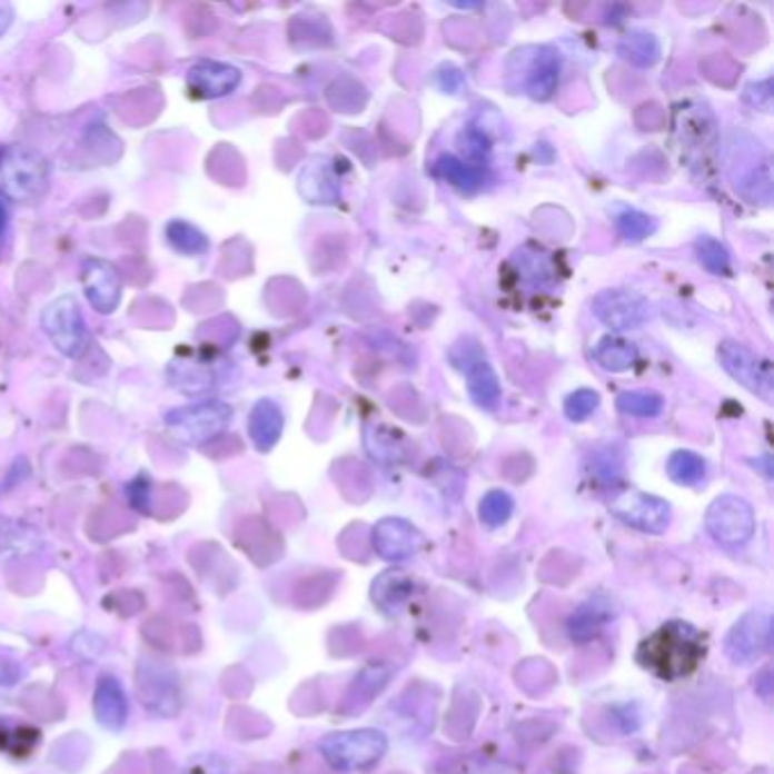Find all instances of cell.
Listing matches in <instances>:
<instances>
[{"label": "cell", "mask_w": 774, "mask_h": 774, "mask_svg": "<svg viewBox=\"0 0 774 774\" xmlns=\"http://www.w3.org/2000/svg\"><path fill=\"white\" fill-rule=\"evenodd\" d=\"M754 512L736 495H723L713 500L706 512V529L715 540L725 545H743L754 534Z\"/></svg>", "instance_id": "7"}, {"label": "cell", "mask_w": 774, "mask_h": 774, "mask_svg": "<svg viewBox=\"0 0 774 774\" xmlns=\"http://www.w3.org/2000/svg\"><path fill=\"white\" fill-rule=\"evenodd\" d=\"M618 409L629 416L654 418L663 411V398L654 391H625L616 400Z\"/></svg>", "instance_id": "28"}, {"label": "cell", "mask_w": 774, "mask_h": 774, "mask_svg": "<svg viewBox=\"0 0 774 774\" xmlns=\"http://www.w3.org/2000/svg\"><path fill=\"white\" fill-rule=\"evenodd\" d=\"M8 220H10L8 207H6V202H3V200H0V239L6 237V230H8Z\"/></svg>", "instance_id": "36"}, {"label": "cell", "mask_w": 774, "mask_h": 774, "mask_svg": "<svg viewBox=\"0 0 774 774\" xmlns=\"http://www.w3.org/2000/svg\"><path fill=\"white\" fill-rule=\"evenodd\" d=\"M612 512L629 527L647 534H663L671 525V505L641 490L621 493L612 503Z\"/></svg>", "instance_id": "8"}, {"label": "cell", "mask_w": 774, "mask_h": 774, "mask_svg": "<svg viewBox=\"0 0 774 774\" xmlns=\"http://www.w3.org/2000/svg\"><path fill=\"white\" fill-rule=\"evenodd\" d=\"M128 497L139 512L146 514L150 509V479L146 475H139L137 479H132L128 484Z\"/></svg>", "instance_id": "32"}, {"label": "cell", "mask_w": 774, "mask_h": 774, "mask_svg": "<svg viewBox=\"0 0 774 774\" xmlns=\"http://www.w3.org/2000/svg\"><path fill=\"white\" fill-rule=\"evenodd\" d=\"M704 654L706 641L702 632L684 621H671L641 643L636 658L654 677L677 682L697 671Z\"/></svg>", "instance_id": "1"}, {"label": "cell", "mask_w": 774, "mask_h": 774, "mask_svg": "<svg viewBox=\"0 0 774 774\" xmlns=\"http://www.w3.org/2000/svg\"><path fill=\"white\" fill-rule=\"evenodd\" d=\"M21 682V668L12 661L0 658V695H6Z\"/></svg>", "instance_id": "33"}, {"label": "cell", "mask_w": 774, "mask_h": 774, "mask_svg": "<svg viewBox=\"0 0 774 774\" xmlns=\"http://www.w3.org/2000/svg\"><path fill=\"white\" fill-rule=\"evenodd\" d=\"M3 152H6V150H3V146H0V157H3Z\"/></svg>", "instance_id": "37"}, {"label": "cell", "mask_w": 774, "mask_h": 774, "mask_svg": "<svg viewBox=\"0 0 774 774\" xmlns=\"http://www.w3.org/2000/svg\"><path fill=\"white\" fill-rule=\"evenodd\" d=\"M593 314L599 322L612 329H634L641 327L652 316L649 302L629 289H609L595 296Z\"/></svg>", "instance_id": "9"}, {"label": "cell", "mask_w": 774, "mask_h": 774, "mask_svg": "<svg viewBox=\"0 0 774 774\" xmlns=\"http://www.w3.org/2000/svg\"><path fill=\"white\" fill-rule=\"evenodd\" d=\"M285 429V414L278 403L272 400H259L248 418V434L252 446L259 453H270L282 436Z\"/></svg>", "instance_id": "18"}, {"label": "cell", "mask_w": 774, "mask_h": 774, "mask_svg": "<svg viewBox=\"0 0 774 774\" xmlns=\"http://www.w3.org/2000/svg\"><path fill=\"white\" fill-rule=\"evenodd\" d=\"M82 289L89 305L98 314H112L121 302L123 289L117 266L98 257H89L82 264Z\"/></svg>", "instance_id": "12"}, {"label": "cell", "mask_w": 774, "mask_h": 774, "mask_svg": "<svg viewBox=\"0 0 774 774\" xmlns=\"http://www.w3.org/2000/svg\"><path fill=\"white\" fill-rule=\"evenodd\" d=\"M12 19H14L12 8L8 3H0V37L8 32V28L12 26Z\"/></svg>", "instance_id": "35"}, {"label": "cell", "mask_w": 774, "mask_h": 774, "mask_svg": "<svg viewBox=\"0 0 774 774\" xmlns=\"http://www.w3.org/2000/svg\"><path fill=\"white\" fill-rule=\"evenodd\" d=\"M453 361L466 375L468 394L482 409H495L500 405V379H497L493 366L475 346H457L453 353Z\"/></svg>", "instance_id": "10"}, {"label": "cell", "mask_w": 774, "mask_h": 774, "mask_svg": "<svg viewBox=\"0 0 774 774\" xmlns=\"http://www.w3.org/2000/svg\"><path fill=\"white\" fill-rule=\"evenodd\" d=\"M373 547L386 562H405L423 547V534L403 518H384L373 527Z\"/></svg>", "instance_id": "14"}, {"label": "cell", "mask_w": 774, "mask_h": 774, "mask_svg": "<svg viewBox=\"0 0 774 774\" xmlns=\"http://www.w3.org/2000/svg\"><path fill=\"white\" fill-rule=\"evenodd\" d=\"M137 688L143 704L161 715H173L180 708V688L173 671L159 666L157 661H148L139 666Z\"/></svg>", "instance_id": "11"}, {"label": "cell", "mask_w": 774, "mask_h": 774, "mask_svg": "<svg viewBox=\"0 0 774 774\" xmlns=\"http://www.w3.org/2000/svg\"><path fill=\"white\" fill-rule=\"evenodd\" d=\"M616 230L623 239L627 241H643L645 237H649L656 230L654 218L636 211V209H623L616 214Z\"/></svg>", "instance_id": "29"}, {"label": "cell", "mask_w": 774, "mask_h": 774, "mask_svg": "<svg viewBox=\"0 0 774 774\" xmlns=\"http://www.w3.org/2000/svg\"><path fill=\"white\" fill-rule=\"evenodd\" d=\"M514 514V500L505 490H488L479 503V518L488 527L505 525Z\"/></svg>", "instance_id": "26"}, {"label": "cell", "mask_w": 774, "mask_h": 774, "mask_svg": "<svg viewBox=\"0 0 774 774\" xmlns=\"http://www.w3.org/2000/svg\"><path fill=\"white\" fill-rule=\"evenodd\" d=\"M411 595V579L403 570H389L384 573L373 584V599L381 606L384 612H394L403 602H407Z\"/></svg>", "instance_id": "23"}, {"label": "cell", "mask_w": 774, "mask_h": 774, "mask_svg": "<svg viewBox=\"0 0 774 774\" xmlns=\"http://www.w3.org/2000/svg\"><path fill=\"white\" fill-rule=\"evenodd\" d=\"M93 715L102 730L121 732L130 715V699L123 684L112 677L102 675L93 691Z\"/></svg>", "instance_id": "16"}, {"label": "cell", "mask_w": 774, "mask_h": 774, "mask_svg": "<svg viewBox=\"0 0 774 774\" xmlns=\"http://www.w3.org/2000/svg\"><path fill=\"white\" fill-rule=\"evenodd\" d=\"M695 252L699 264L713 272V275H730L732 270V259H730V250L711 237H699L695 241Z\"/></svg>", "instance_id": "27"}, {"label": "cell", "mask_w": 774, "mask_h": 774, "mask_svg": "<svg viewBox=\"0 0 774 774\" xmlns=\"http://www.w3.org/2000/svg\"><path fill=\"white\" fill-rule=\"evenodd\" d=\"M182 774H230L228 763L216 754H198L189 758V763L182 767Z\"/></svg>", "instance_id": "31"}, {"label": "cell", "mask_w": 774, "mask_h": 774, "mask_svg": "<svg viewBox=\"0 0 774 774\" xmlns=\"http://www.w3.org/2000/svg\"><path fill=\"white\" fill-rule=\"evenodd\" d=\"M386 736L375 730H357L329 734L320 741L322 758L344 772H355L375 765L386 752Z\"/></svg>", "instance_id": "4"}, {"label": "cell", "mask_w": 774, "mask_h": 774, "mask_svg": "<svg viewBox=\"0 0 774 774\" xmlns=\"http://www.w3.org/2000/svg\"><path fill=\"white\" fill-rule=\"evenodd\" d=\"M559 85V58L555 52L540 50L527 73V93L534 100H547Z\"/></svg>", "instance_id": "19"}, {"label": "cell", "mask_w": 774, "mask_h": 774, "mask_svg": "<svg viewBox=\"0 0 774 774\" xmlns=\"http://www.w3.org/2000/svg\"><path fill=\"white\" fill-rule=\"evenodd\" d=\"M464 139H466V143H468V152H470L473 157H482V155L488 150V141H486L479 132H468V137L464 135Z\"/></svg>", "instance_id": "34"}, {"label": "cell", "mask_w": 774, "mask_h": 774, "mask_svg": "<svg viewBox=\"0 0 774 774\" xmlns=\"http://www.w3.org/2000/svg\"><path fill=\"white\" fill-rule=\"evenodd\" d=\"M717 359H721L723 368L741 384L745 389L765 403H772L774 396V377L772 366L767 359L758 357L750 348L736 341H725L717 348Z\"/></svg>", "instance_id": "6"}, {"label": "cell", "mask_w": 774, "mask_h": 774, "mask_svg": "<svg viewBox=\"0 0 774 774\" xmlns=\"http://www.w3.org/2000/svg\"><path fill=\"white\" fill-rule=\"evenodd\" d=\"M48 163L28 146H10L0 157V189L17 202H37L48 191Z\"/></svg>", "instance_id": "3"}, {"label": "cell", "mask_w": 774, "mask_h": 774, "mask_svg": "<svg viewBox=\"0 0 774 774\" xmlns=\"http://www.w3.org/2000/svg\"><path fill=\"white\" fill-rule=\"evenodd\" d=\"M621 52L636 67H652L658 60V41L647 32H632L621 43Z\"/></svg>", "instance_id": "25"}, {"label": "cell", "mask_w": 774, "mask_h": 774, "mask_svg": "<svg viewBox=\"0 0 774 774\" xmlns=\"http://www.w3.org/2000/svg\"><path fill=\"white\" fill-rule=\"evenodd\" d=\"M163 235H166V241H169V246L185 257H200L209 250L207 235L202 230H198L194 224H189V220H182V218L171 220V224L166 226Z\"/></svg>", "instance_id": "20"}, {"label": "cell", "mask_w": 774, "mask_h": 774, "mask_svg": "<svg viewBox=\"0 0 774 774\" xmlns=\"http://www.w3.org/2000/svg\"><path fill=\"white\" fill-rule=\"evenodd\" d=\"M232 407L220 400H205L171 409L163 416V427L176 440L187 446H205L218 438L232 423Z\"/></svg>", "instance_id": "2"}, {"label": "cell", "mask_w": 774, "mask_h": 774, "mask_svg": "<svg viewBox=\"0 0 774 774\" xmlns=\"http://www.w3.org/2000/svg\"><path fill=\"white\" fill-rule=\"evenodd\" d=\"M599 407V396L591 389H579L575 394H570L564 403V414L575 420V423H582L586 420L595 409Z\"/></svg>", "instance_id": "30"}, {"label": "cell", "mask_w": 774, "mask_h": 774, "mask_svg": "<svg viewBox=\"0 0 774 774\" xmlns=\"http://www.w3.org/2000/svg\"><path fill=\"white\" fill-rule=\"evenodd\" d=\"M770 616L763 612L745 614L727 634L725 649L734 663L756 661L770 645Z\"/></svg>", "instance_id": "13"}, {"label": "cell", "mask_w": 774, "mask_h": 774, "mask_svg": "<svg viewBox=\"0 0 774 774\" xmlns=\"http://www.w3.org/2000/svg\"><path fill=\"white\" fill-rule=\"evenodd\" d=\"M241 85V71L226 62L202 60L187 73V89L198 100H214L232 93Z\"/></svg>", "instance_id": "15"}, {"label": "cell", "mask_w": 774, "mask_h": 774, "mask_svg": "<svg viewBox=\"0 0 774 774\" xmlns=\"http://www.w3.org/2000/svg\"><path fill=\"white\" fill-rule=\"evenodd\" d=\"M434 173L438 178L448 180L450 185H455L457 189H462L466 194H473V191H477L484 185V173L477 169L475 163H464L462 159L450 157V155L440 157L434 163Z\"/></svg>", "instance_id": "22"}, {"label": "cell", "mask_w": 774, "mask_h": 774, "mask_svg": "<svg viewBox=\"0 0 774 774\" xmlns=\"http://www.w3.org/2000/svg\"><path fill=\"white\" fill-rule=\"evenodd\" d=\"M595 361L612 373L629 370L638 361V350L634 344L621 339V337H604L595 346Z\"/></svg>", "instance_id": "21"}, {"label": "cell", "mask_w": 774, "mask_h": 774, "mask_svg": "<svg viewBox=\"0 0 774 774\" xmlns=\"http://www.w3.org/2000/svg\"><path fill=\"white\" fill-rule=\"evenodd\" d=\"M41 325L48 339L62 355L71 359H80L89 346V331L80 305L73 296H62L52 300L43 314Z\"/></svg>", "instance_id": "5"}, {"label": "cell", "mask_w": 774, "mask_h": 774, "mask_svg": "<svg viewBox=\"0 0 774 774\" xmlns=\"http://www.w3.org/2000/svg\"><path fill=\"white\" fill-rule=\"evenodd\" d=\"M614 616L616 612L609 597L602 593L588 597L568 618V636L577 643H588L604 632V627L614 621Z\"/></svg>", "instance_id": "17"}, {"label": "cell", "mask_w": 774, "mask_h": 774, "mask_svg": "<svg viewBox=\"0 0 774 774\" xmlns=\"http://www.w3.org/2000/svg\"><path fill=\"white\" fill-rule=\"evenodd\" d=\"M668 475L679 486H695L706 475V464L691 450H677L668 459Z\"/></svg>", "instance_id": "24"}]
</instances>
